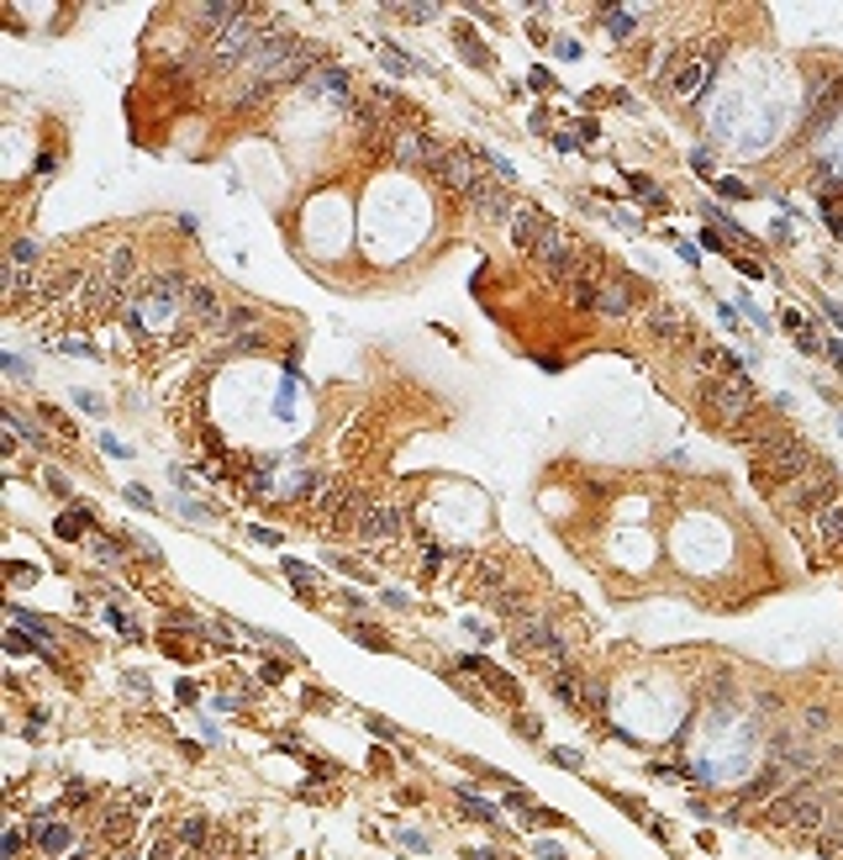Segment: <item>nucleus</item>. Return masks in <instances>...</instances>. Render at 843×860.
<instances>
[{
    "label": "nucleus",
    "instance_id": "nucleus-24",
    "mask_svg": "<svg viewBox=\"0 0 843 860\" xmlns=\"http://www.w3.org/2000/svg\"><path fill=\"white\" fill-rule=\"evenodd\" d=\"M459 48L470 53V64H474V69H491V53H485V43L474 37L470 26H459Z\"/></svg>",
    "mask_w": 843,
    "mask_h": 860
},
{
    "label": "nucleus",
    "instance_id": "nucleus-34",
    "mask_svg": "<svg viewBox=\"0 0 843 860\" xmlns=\"http://www.w3.org/2000/svg\"><path fill=\"white\" fill-rule=\"evenodd\" d=\"M548 760H559V765H570V771H580V765H585V760L574 755V750H548Z\"/></svg>",
    "mask_w": 843,
    "mask_h": 860
},
{
    "label": "nucleus",
    "instance_id": "nucleus-4",
    "mask_svg": "<svg viewBox=\"0 0 843 860\" xmlns=\"http://www.w3.org/2000/svg\"><path fill=\"white\" fill-rule=\"evenodd\" d=\"M401 528H406V507L391 502V497H370V507H364V517H359V538L370 544V549H385V544H396Z\"/></svg>",
    "mask_w": 843,
    "mask_h": 860
},
{
    "label": "nucleus",
    "instance_id": "nucleus-20",
    "mask_svg": "<svg viewBox=\"0 0 843 860\" xmlns=\"http://www.w3.org/2000/svg\"><path fill=\"white\" fill-rule=\"evenodd\" d=\"M474 581L480 586H491V591H501V586L512 581V565L501 555H491V559H480V570H474Z\"/></svg>",
    "mask_w": 843,
    "mask_h": 860
},
{
    "label": "nucleus",
    "instance_id": "nucleus-5",
    "mask_svg": "<svg viewBox=\"0 0 843 860\" xmlns=\"http://www.w3.org/2000/svg\"><path fill=\"white\" fill-rule=\"evenodd\" d=\"M364 507H370V497H359V491L343 486V481H327V491H322V528L353 533L359 528V517H364Z\"/></svg>",
    "mask_w": 843,
    "mask_h": 860
},
{
    "label": "nucleus",
    "instance_id": "nucleus-19",
    "mask_svg": "<svg viewBox=\"0 0 843 860\" xmlns=\"http://www.w3.org/2000/svg\"><path fill=\"white\" fill-rule=\"evenodd\" d=\"M828 729H833V708H828V702H807V708H801V734L818 739V734H828Z\"/></svg>",
    "mask_w": 843,
    "mask_h": 860
},
{
    "label": "nucleus",
    "instance_id": "nucleus-21",
    "mask_svg": "<svg viewBox=\"0 0 843 860\" xmlns=\"http://www.w3.org/2000/svg\"><path fill=\"white\" fill-rule=\"evenodd\" d=\"M269 349V333L264 328H249V333H238V338H227V354H264Z\"/></svg>",
    "mask_w": 843,
    "mask_h": 860
},
{
    "label": "nucleus",
    "instance_id": "nucleus-8",
    "mask_svg": "<svg viewBox=\"0 0 843 860\" xmlns=\"http://www.w3.org/2000/svg\"><path fill=\"white\" fill-rule=\"evenodd\" d=\"M706 75H712V58H675L670 69H665V85L675 90V101H696Z\"/></svg>",
    "mask_w": 843,
    "mask_h": 860
},
{
    "label": "nucleus",
    "instance_id": "nucleus-23",
    "mask_svg": "<svg viewBox=\"0 0 843 860\" xmlns=\"http://www.w3.org/2000/svg\"><path fill=\"white\" fill-rule=\"evenodd\" d=\"M37 417H43V423H48V428L58 433V438H79V428H75V423H69V417H64V412H58V406L37 402Z\"/></svg>",
    "mask_w": 843,
    "mask_h": 860
},
{
    "label": "nucleus",
    "instance_id": "nucleus-17",
    "mask_svg": "<svg viewBox=\"0 0 843 860\" xmlns=\"http://www.w3.org/2000/svg\"><path fill=\"white\" fill-rule=\"evenodd\" d=\"M90 523H96V507H69V512H64L58 523H53V533H58L64 544H75V538H79L85 528H90Z\"/></svg>",
    "mask_w": 843,
    "mask_h": 860
},
{
    "label": "nucleus",
    "instance_id": "nucleus-27",
    "mask_svg": "<svg viewBox=\"0 0 843 860\" xmlns=\"http://www.w3.org/2000/svg\"><path fill=\"white\" fill-rule=\"evenodd\" d=\"M818 850H822V855H833V860H843V829H822Z\"/></svg>",
    "mask_w": 843,
    "mask_h": 860
},
{
    "label": "nucleus",
    "instance_id": "nucleus-15",
    "mask_svg": "<svg viewBox=\"0 0 843 860\" xmlns=\"http://www.w3.org/2000/svg\"><path fill=\"white\" fill-rule=\"evenodd\" d=\"M32 839H37V850H43V855H64V850L75 845V829H69L64 818H48V824L37 818V824H32Z\"/></svg>",
    "mask_w": 843,
    "mask_h": 860
},
{
    "label": "nucleus",
    "instance_id": "nucleus-36",
    "mask_svg": "<svg viewBox=\"0 0 843 860\" xmlns=\"http://www.w3.org/2000/svg\"><path fill=\"white\" fill-rule=\"evenodd\" d=\"M48 491H53V497H69V481H64L58 470H48Z\"/></svg>",
    "mask_w": 843,
    "mask_h": 860
},
{
    "label": "nucleus",
    "instance_id": "nucleus-3",
    "mask_svg": "<svg viewBox=\"0 0 843 860\" xmlns=\"http://www.w3.org/2000/svg\"><path fill=\"white\" fill-rule=\"evenodd\" d=\"M838 486H843V476H838V470H833V465H828L822 455H812V465L801 470V481H796V486H786V491H780L775 502L786 507L791 517H818L822 507H828L833 497H838Z\"/></svg>",
    "mask_w": 843,
    "mask_h": 860
},
{
    "label": "nucleus",
    "instance_id": "nucleus-38",
    "mask_svg": "<svg viewBox=\"0 0 843 860\" xmlns=\"http://www.w3.org/2000/svg\"><path fill=\"white\" fill-rule=\"evenodd\" d=\"M127 502H132V507H153V497L143 491V486H132V491H127Z\"/></svg>",
    "mask_w": 843,
    "mask_h": 860
},
{
    "label": "nucleus",
    "instance_id": "nucleus-26",
    "mask_svg": "<svg viewBox=\"0 0 843 860\" xmlns=\"http://www.w3.org/2000/svg\"><path fill=\"white\" fill-rule=\"evenodd\" d=\"M37 259H43V249H37L32 238H16V249H11V264H26V270H32Z\"/></svg>",
    "mask_w": 843,
    "mask_h": 860
},
{
    "label": "nucleus",
    "instance_id": "nucleus-37",
    "mask_svg": "<svg viewBox=\"0 0 843 860\" xmlns=\"http://www.w3.org/2000/svg\"><path fill=\"white\" fill-rule=\"evenodd\" d=\"M5 644H11V655H32V644H26V633H11Z\"/></svg>",
    "mask_w": 843,
    "mask_h": 860
},
{
    "label": "nucleus",
    "instance_id": "nucleus-12",
    "mask_svg": "<svg viewBox=\"0 0 843 860\" xmlns=\"http://www.w3.org/2000/svg\"><path fill=\"white\" fill-rule=\"evenodd\" d=\"M812 528H818L822 549H828V555L843 565V497H833V502L822 507L818 517H812Z\"/></svg>",
    "mask_w": 843,
    "mask_h": 860
},
{
    "label": "nucleus",
    "instance_id": "nucleus-33",
    "mask_svg": "<svg viewBox=\"0 0 843 860\" xmlns=\"http://www.w3.org/2000/svg\"><path fill=\"white\" fill-rule=\"evenodd\" d=\"M717 190H722V196H733V201H744V196H748L744 179H717Z\"/></svg>",
    "mask_w": 843,
    "mask_h": 860
},
{
    "label": "nucleus",
    "instance_id": "nucleus-7",
    "mask_svg": "<svg viewBox=\"0 0 843 860\" xmlns=\"http://www.w3.org/2000/svg\"><path fill=\"white\" fill-rule=\"evenodd\" d=\"M185 322L196 333H217V322H222V296L206 280H190V291H185Z\"/></svg>",
    "mask_w": 843,
    "mask_h": 860
},
{
    "label": "nucleus",
    "instance_id": "nucleus-40",
    "mask_svg": "<svg viewBox=\"0 0 843 860\" xmlns=\"http://www.w3.org/2000/svg\"><path fill=\"white\" fill-rule=\"evenodd\" d=\"M538 855H543V860H570V855H564V850H554V845H543Z\"/></svg>",
    "mask_w": 843,
    "mask_h": 860
},
{
    "label": "nucleus",
    "instance_id": "nucleus-39",
    "mask_svg": "<svg viewBox=\"0 0 843 860\" xmlns=\"http://www.w3.org/2000/svg\"><path fill=\"white\" fill-rule=\"evenodd\" d=\"M259 676H264V681H285V665H274V660H269V665H264V671H259Z\"/></svg>",
    "mask_w": 843,
    "mask_h": 860
},
{
    "label": "nucleus",
    "instance_id": "nucleus-25",
    "mask_svg": "<svg viewBox=\"0 0 843 860\" xmlns=\"http://www.w3.org/2000/svg\"><path fill=\"white\" fill-rule=\"evenodd\" d=\"M459 803H464V808H470L474 818H480V824H496V808H491L485 797H474V792H459Z\"/></svg>",
    "mask_w": 843,
    "mask_h": 860
},
{
    "label": "nucleus",
    "instance_id": "nucleus-31",
    "mask_svg": "<svg viewBox=\"0 0 843 860\" xmlns=\"http://www.w3.org/2000/svg\"><path fill=\"white\" fill-rule=\"evenodd\" d=\"M512 723H517V729H522V739H538V734H543V723H538V718H533V712H517V718H512Z\"/></svg>",
    "mask_w": 843,
    "mask_h": 860
},
{
    "label": "nucleus",
    "instance_id": "nucleus-32",
    "mask_svg": "<svg viewBox=\"0 0 843 860\" xmlns=\"http://www.w3.org/2000/svg\"><path fill=\"white\" fill-rule=\"evenodd\" d=\"M22 845H26V829H11V834H5V860L22 855Z\"/></svg>",
    "mask_w": 843,
    "mask_h": 860
},
{
    "label": "nucleus",
    "instance_id": "nucleus-16",
    "mask_svg": "<svg viewBox=\"0 0 843 860\" xmlns=\"http://www.w3.org/2000/svg\"><path fill=\"white\" fill-rule=\"evenodd\" d=\"M601 26H606L617 43H627V37L644 32V11H633V5H606V11H601Z\"/></svg>",
    "mask_w": 843,
    "mask_h": 860
},
{
    "label": "nucleus",
    "instance_id": "nucleus-2",
    "mask_svg": "<svg viewBox=\"0 0 843 860\" xmlns=\"http://www.w3.org/2000/svg\"><path fill=\"white\" fill-rule=\"evenodd\" d=\"M807 465H812V449H807V438H801V433H786V438H775L769 449H754V455H748L754 486H759L765 497H780L786 486H796Z\"/></svg>",
    "mask_w": 843,
    "mask_h": 860
},
{
    "label": "nucleus",
    "instance_id": "nucleus-22",
    "mask_svg": "<svg viewBox=\"0 0 843 860\" xmlns=\"http://www.w3.org/2000/svg\"><path fill=\"white\" fill-rule=\"evenodd\" d=\"M627 190H633V196H644L648 211H665V206H670V201H665V190H659L648 175H633V179H627Z\"/></svg>",
    "mask_w": 843,
    "mask_h": 860
},
{
    "label": "nucleus",
    "instance_id": "nucleus-28",
    "mask_svg": "<svg viewBox=\"0 0 843 860\" xmlns=\"http://www.w3.org/2000/svg\"><path fill=\"white\" fill-rule=\"evenodd\" d=\"M432 16H438V5H401V22H411V26L432 22Z\"/></svg>",
    "mask_w": 843,
    "mask_h": 860
},
{
    "label": "nucleus",
    "instance_id": "nucleus-18",
    "mask_svg": "<svg viewBox=\"0 0 843 860\" xmlns=\"http://www.w3.org/2000/svg\"><path fill=\"white\" fill-rule=\"evenodd\" d=\"M285 581L296 586L306 602H322V591H317V570H311V565H300V559H285Z\"/></svg>",
    "mask_w": 843,
    "mask_h": 860
},
{
    "label": "nucleus",
    "instance_id": "nucleus-41",
    "mask_svg": "<svg viewBox=\"0 0 843 860\" xmlns=\"http://www.w3.org/2000/svg\"><path fill=\"white\" fill-rule=\"evenodd\" d=\"M833 322H838V328H843V306H833Z\"/></svg>",
    "mask_w": 843,
    "mask_h": 860
},
{
    "label": "nucleus",
    "instance_id": "nucleus-13",
    "mask_svg": "<svg viewBox=\"0 0 843 860\" xmlns=\"http://www.w3.org/2000/svg\"><path fill=\"white\" fill-rule=\"evenodd\" d=\"M691 364H696V375H701V380L738 375V354H733V349H717V343H701V349L691 354Z\"/></svg>",
    "mask_w": 843,
    "mask_h": 860
},
{
    "label": "nucleus",
    "instance_id": "nucleus-9",
    "mask_svg": "<svg viewBox=\"0 0 843 860\" xmlns=\"http://www.w3.org/2000/svg\"><path fill=\"white\" fill-rule=\"evenodd\" d=\"M132 834H137V813H132V808L117 803V808L100 813V845H106V850H117V855H122L127 845H132Z\"/></svg>",
    "mask_w": 843,
    "mask_h": 860
},
{
    "label": "nucleus",
    "instance_id": "nucleus-29",
    "mask_svg": "<svg viewBox=\"0 0 843 860\" xmlns=\"http://www.w3.org/2000/svg\"><path fill=\"white\" fill-rule=\"evenodd\" d=\"M353 639H359V644H370V650H385V633L370 629V623H353Z\"/></svg>",
    "mask_w": 843,
    "mask_h": 860
},
{
    "label": "nucleus",
    "instance_id": "nucleus-30",
    "mask_svg": "<svg viewBox=\"0 0 843 860\" xmlns=\"http://www.w3.org/2000/svg\"><path fill=\"white\" fill-rule=\"evenodd\" d=\"M796 343H801L807 354H822V338H818V328H807V322L796 328Z\"/></svg>",
    "mask_w": 843,
    "mask_h": 860
},
{
    "label": "nucleus",
    "instance_id": "nucleus-1",
    "mask_svg": "<svg viewBox=\"0 0 843 860\" xmlns=\"http://www.w3.org/2000/svg\"><path fill=\"white\" fill-rule=\"evenodd\" d=\"M759 412V391H754V380L738 370V375H712L701 380V417L722 433H738Z\"/></svg>",
    "mask_w": 843,
    "mask_h": 860
},
{
    "label": "nucleus",
    "instance_id": "nucleus-14",
    "mask_svg": "<svg viewBox=\"0 0 843 860\" xmlns=\"http://www.w3.org/2000/svg\"><path fill=\"white\" fill-rule=\"evenodd\" d=\"M595 312H601V317H633V285H627V280H601Z\"/></svg>",
    "mask_w": 843,
    "mask_h": 860
},
{
    "label": "nucleus",
    "instance_id": "nucleus-35",
    "mask_svg": "<svg viewBox=\"0 0 843 860\" xmlns=\"http://www.w3.org/2000/svg\"><path fill=\"white\" fill-rule=\"evenodd\" d=\"M822 354L833 359V370H843V338H833V343H822Z\"/></svg>",
    "mask_w": 843,
    "mask_h": 860
},
{
    "label": "nucleus",
    "instance_id": "nucleus-10",
    "mask_svg": "<svg viewBox=\"0 0 843 860\" xmlns=\"http://www.w3.org/2000/svg\"><path fill=\"white\" fill-rule=\"evenodd\" d=\"M838 106H843V75H818L812 79V111H807V127H822Z\"/></svg>",
    "mask_w": 843,
    "mask_h": 860
},
{
    "label": "nucleus",
    "instance_id": "nucleus-6",
    "mask_svg": "<svg viewBox=\"0 0 843 860\" xmlns=\"http://www.w3.org/2000/svg\"><path fill=\"white\" fill-rule=\"evenodd\" d=\"M644 333L648 338H659V343H696L691 322H686V312L675 302H654L644 312Z\"/></svg>",
    "mask_w": 843,
    "mask_h": 860
},
{
    "label": "nucleus",
    "instance_id": "nucleus-11",
    "mask_svg": "<svg viewBox=\"0 0 843 860\" xmlns=\"http://www.w3.org/2000/svg\"><path fill=\"white\" fill-rule=\"evenodd\" d=\"M548 222H554V217H543L533 201H522L517 217H512V243H517L522 253H533V249H538V238L548 232Z\"/></svg>",
    "mask_w": 843,
    "mask_h": 860
}]
</instances>
